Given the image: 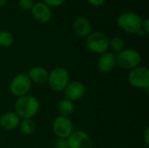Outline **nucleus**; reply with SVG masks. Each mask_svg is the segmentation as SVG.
Wrapping results in <instances>:
<instances>
[{"mask_svg":"<svg viewBox=\"0 0 149 148\" xmlns=\"http://www.w3.org/2000/svg\"><path fill=\"white\" fill-rule=\"evenodd\" d=\"M40 104L38 99L31 95L19 97L15 103V113L23 120L33 118L39 111Z\"/></svg>","mask_w":149,"mask_h":148,"instance_id":"1","label":"nucleus"},{"mask_svg":"<svg viewBox=\"0 0 149 148\" xmlns=\"http://www.w3.org/2000/svg\"><path fill=\"white\" fill-rule=\"evenodd\" d=\"M117 65L126 70H132L140 65L141 62V54L134 49L122 50L116 56Z\"/></svg>","mask_w":149,"mask_h":148,"instance_id":"2","label":"nucleus"},{"mask_svg":"<svg viewBox=\"0 0 149 148\" xmlns=\"http://www.w3.org/2000/svg\"><path fill=\"white\" fill-rule=\"evenodd\" d=\"M69 72L63 67L54 68L48 76L49 86L55 92L64 91L65 86L69 83Z\"/></svg>","mask_w":149,"mask_h":148,"instance_id":"3","label":"nucleus"},{"mask_svg":"<svg viewBox=\"0 0 149 148\" xmlns=\"http://www.w3.org/2000/svg\"><path fill=\"white\" fill-rule=\"evenodd\" d=\"M118 25L127 32L137 33L142 25L141 17L134 12H125L119 16L117 19Z\"/></svg>","mask_w":149,"mask_h":148,"instance_id":"4","label":"nucleus"},{"mask_svg":"<svg viewBox=\"0 0 149 148\" xmlns=\"http://www.w3.org/2000/svg\"><path fill=\"white\" fill-rule=\"evenodd\" d=\"M86 45L91 51L97 54H103L109 49V39L103 32L95 31L87 37Z\"/></svg>","mask_w":149,"mask_h":148,"instance_id":"5","label":"nucleus"},{"mask_svg":"<svg viewBox=\"0 0 149 148\" xmlns=\"http://www.w3.org/2000/svg\"><path fill=\"white\" fill-rule=\"evenodd\" d=\"M128 81L132 86L148 91L149 87L148 69L144 66H137L132 69L128 75Z\"/></svg>","mask_w":149,"mask_h":148,"instance_id":"6","label":"nucleus"},{"mask_svg":"<svg viewBox=\"0 0 149 148\" xmlns=\"http://www.w3.org/2000/svg\"><path fill=\"white\" fill-rule=\"evenodd\" d=\"M31 88V81L26 74L19 73L16 75L10 84V91L16 97L27 95Z\"/></svg>","mask_w":149,"mask_h":148,"instance_id":"7","label":"nucleus"},{"mask_svg":"<svg viewBox=\"0 0 149 148\" xmlns=\"http://www.w3.org/2000/svg\"><path fill=\"white\" fill-rule=\"evenodd\" d=\"M52 129L58 139H68L73 133V124L68 117L58 116L53 121Z\"/></svg>","mask_w":149,"mask_h":148,"instance_id":"8","label":"nucleus"},{"mask_svg":"<svg viewBox=\"0 0 149 148\" xmlns=\"http://www.w3.org/2000/svg\"><path fill=\"white\" fill-rule=\"evenodd\" d=\"M70 148H93L90 136L84 131L73 132L67 139Z\"/></svg>","mask_w":149,"mask_h":148,"instance_id":"9","label":"nucleus"},{"mask_svg":"<svg viewBox=\"0 0 149 148\" xmlns=\"http://www.w3.org/2000/svg\"><path fill=\"white\" fill-rule=\"evenodd\" d=\"M117 65L116 56L112 52H105L100 54V57L97 62V67L100 72L108 73L111 72Z\"/></svg>","mask_w":149,"mask_h":148,"instance_id":"10","label":"nucleus"},{"mask_svg":"<svg viewBox=\"0 0 149 148\" xmlns=\"http://www.w3.org/2000/svg\"><path fill=\"white\" fill-rule=\"evenodd\" d=\"M31 10L33 17L39 23H47L52 18V10L45 3H37Z\"/></svg>","mask_w":149,"mask_h":148,"instance_id":"11","label":"nucleus"},{"mask_svg":"<svg viewBox=\"0 0 149 148\" xmlns=\"http://www.w3.org/2000/svg\"><path fill=\"white\" fill-rule=\"evenodd\" d=\"M65 95L67 99L71 101H75L81 99L85 94V86L82 83L79 81H73L68 83L65 88Z\"/></svg>","mask_w":149,"mask_h":148,"instance_id":"12","label":"nucleus"},{"mask_svg":"<svg viewBox=\"0 0 149 148\" xmlns=\"http://www.w3.org/2000/svg\"><path fill=\"white\" fill-rule=\"evenodd\" d=\"M73 31L78 37H88L91 34V24L86 17H79L73 23Z\"/></svg>","mask_w":149,"mask_h":148,"instance_id":"13","label":"nucleus"},{"mask_svg":"<svg viewBox=\"0 0 149 148\" xmlns=\"http://www.w3.org/2000/svg\"><path fill=\"white\" fill-rule=\"evenodd\" d=\"M20 118L12 112L5 113L0 118V126L5 130H14L18 127Z\"/></svg>","mask_w":149,"mask_h":148,"instance_id":"14","label":"nucleus"},{"mask_svg":"<svg viewBox=\"0 0 149 148\" xmlns=\"http://www.w3.org/2000/svg\"><path fill=\"white\" fill-rule=\"evenodd\" d=\"M27 76L30 79V80L32 82L38 84H44L48 80L49 73L46 69L40 66H35L29 70Z\"/></svg>","mask_w":149,"mask_h":148,"instance_id":"15","label":"nucleus"},{"mask_svg":"<svg viewBox=\"0 0 149 148\" xmlns=\"http://www.w3.org/2000/svg\"><path fill=\"white\" fill-rule=\"evenodd\" d=\"M73 111H74V105L72 101L67 99L61 100V102L58 105V112L60 113V116L69 118V116L72 114Z\"/></svg>","mask_w":149,"mask_h":148,"instance_id":"16","label":"nucleus"},{"mask_svg":"<svg viewBox=\"0 0 149 148\" xmlns=\"http://www.w3.org/2000/svg\"><path fill=\"white\" fill-rule=\"evenodd\" d=\"M19 128L24 135H31L35 131V123L31 119H24L19 123Z\"/></svg>","mask_w":149,"mask_h":148,"instance_id":"17","label":"nucleus"},{"mask_svg":"<svg viewBox=\"0 0 149 148\" xmlns=\"http://www.w3.org/2000/svg\"><path fill=\"white\" fill-rule=\"evenodd\" d=\"M14 38L10 32L7 31H0V46L10 47L13 44Z\"/></svg>","mask_w":149,"mask_h":148,"instance_id":"18","label":"nucleus"},{"mask_svg":"<svg viewBox=\"0 0 149 148\" xmlns=\"http://www.w3.org/2000/svg\"><path fill=\"white\" fill-rule=\"evenodd\" d=\"M125 43L123 39L120 37H114L111 40H109V48H111L115 52H120L124 50Z\"/></svg>","mask_w":149,"mask_h":148,"instance_id":"19","label":"nucleus"},{"mask_svg":"<svg viewBox=\"0 0 149 148\" xmlns=\"http://www.w3.org/2000/svg\"><path fill=\"white\" fill-rule=\"evenodd\" d=\"M17 3H18V6L22 10H31V7L33 6L32 0H18Z\"/></svg>","mask_w":149,"mask_h":148,"instance_id":"20","label":"nucleus"},{"mask_svg":"<svg viewBox=\"0 0 149 148\" xmlns=\"http://www.w3.org/2000/svg\"><path fill=\"white\" fill-rule=\"evenodd\" d=\"M54 148H70L66 139H58L54 142Z\"/></svg>","mask_w":149,"mask_h":148,"instance_id":"21","label":"nucleus"},{"mask_svg":"<svg viewBox=\"0 0 149 148\" xmlns=\"http://www.w3.org/2000/svg\"><path fill=\"white\" fill-rule=\"evenodd\" d=\"M45 3L47 4L48 6H59L61 5L64 2H65V0H44Z\"/></svg>","mask_w":149,"mask_h":148,"instance_id":"22","label":"nucleus"},{"mask_svg":"<svg viewBox=\"0 0 149 148\" xmlns=\"http://www.w3.org/2000/svg\"><path fill=\"white\" fill-rule=\"evenodd\" d=\"M148 23L149 20L148 18L145 19L144 21H142V25H141V29L144 31V32L146 34H148L149 32V27H148Z\"/></svg>","mask_w":149,"mask_h":148,"instance_id":"23","label":"nucleus"},{"mask_svg":"<svg viewBox=\"0 0 149 148\" xmlns=\"http://www.w3.org/2000/svg\"><path fill=\"white\" fill-rule=\"evenodd\" d=\"M87 1L89 3H91L93 6H100L106 2V0H87Z\"/></svg>","mask_w":149,"mask_h":148,"instance_id":"24","label":"nucleus"},{"mask_svg":"<svg viewBox=\"0 0 149 148\" xmlns=\"http://www.w3.org/2000/svg\"><path fill=\"white\" fill-rule=\"evenodd\" d=\"M148 135H149V128L148 127V128L146 129V131H145V133H144V139H145V142H146V144H147V145H148L149 144Z\"/></svg>","mask_w":149,"mask_h":148,"instance_id":"25","label":"nucleus"},{"mask_svg":"<svg viewBox=\"0 0 149 148\" xmlns=\"http://www.w3.org/2000/svg\"><path fill=\"white\" fill-rule=\"evenodd\" d=\"M137 34H138L139 36H144V35H145L146 33L144 32V31H143L142 29H141V30H140V31H139L137 32Z\"/></svg>","mask_w":149,"mask_h":148,"instance_id":"26","label":"nucleus"},{"mask_svg":"<svg viewBox=\"0 0 149 148\" xmlns=\"http://www.w3.org/2000/svg\"><path fill=\"white\" fill-rule=\"evenodd\" d=\"M6 4V0H0V8L3 7Z\"/></svg>","mask_w":149,"mask_h":148,"instance_id":"27","label":"nucleus"}]
</instances>
